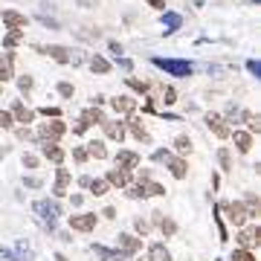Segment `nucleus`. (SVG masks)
<instances>
[{"label": "nucleus", "mask_w": 261, "mask_h": 261, "mask_svg": "<svg viewBox=\"0 0 261 261\" xmlns=\"http://www.w3.org/2000/svg\"><path fill=\"white\" fill-rule=\"evenodd\" d=\"M154 67L166 70L168 76H177V79H189V76H191V64H189V61H177V58H154Z\"/></svg>", "instance_id": "nucleus-1"}, {"label": "nucleus", "mask_w": 261, "mask_h": 261, "mask_svg": "<svg viewBox=\"0 0 261 261\" xmlns=\"http://www.w3.org/2000/svg\"><path fill=\"white\" fill-rule=\"evenodd\" d=\"M64 130H67V125L64 122H44L41 128H38V140H41V145H49V143H58L61 137H64Z\"/></svg>", "instance_id": "nucleus-2"}, {"label": "nucleus", "mask_w": 261, "mask_h": 261, "mask_svg": "<svg viewBox=\"0 0 261 261\" xmlns=\"http://www.w3.org/2000/svg\"><path fill=\"white\" fill-rule=\"evenodd\" d=\"M32 209H35V212L41 215V218H44V221H47L49 226L55 224V218L61 215V206H58L55 201H38L35 206H32Z\"/></svg>", "instance_id": "nucleus-3"}, {"label": "nucleus", "mask_w": 261, "mask_h": 261, "mask_svg": "<svg viewBox=\"0 0 261 261\" xmlns=\"http://www.w3.org/2000/svg\"><path fill=\"white\" fill-rule=\"evenodd\" d=\"M224 209H226V218H229L232 224H238V226H241L249 218V215H247V206H244V203H238V201L224 203Z\"/></svg>", "instance_id": "nucleus-4"}, {"label": "nucleus", "mask_w": 261, "mask_h": 261, "mask_svg": "<svg viewBox=\"0 0 261 261\" xmlns=\"http://www.w3.org/2000/svg\"><path fill=\"white\" fill-rule=\"evenodd\" d=\"M116 244H119V252H125V255H134V252H140V249H143V241H140V238H134V235H128V232H122Z\"/></svg>", "instance_id": "nucleus-5"}, {"label": "nucleus", "mask_w": 261, "mask_h": 261, "mask_svg": "<svg viewBox=\"0 0 261 261\" xmlns=\"http://www.w3.org/2000/svg\"><path fill=\"white\" fill-rule=\"evenodd\" d=\"M70 226L76 232H90L96 229V215H70Z\"/></svg>", "instance_id": "nucleus-6"}, {"label": "nucleus", "mask_w": 261, "mask_h": 261, "mask_svg": "<svg viewBox=\"0 0 261 261\" xmlns=\"http://www.w3.org/2000/svg\"><path fill=\"white\" fill-rule=\"evenodd\" d=\"M140 166V154L137 151H119L116 154V168H122V171H130V168Z\"/></svg>", "instance_id": "nucleus-7"}, {"label": "nucleus", "mask_w": 261, "mask_h": 261, "mask_svg": "<svg viewBox=\"0 0 261 261\" xmlns=\"http://www.w3.org/2000/svg\"><path fill=\"white\" fill-rule=\"evenodd\" d=\"M102 128H105L107 140H116V143H122V140H125V125H122V122H113V119H105V122H102Z\"/></svg>", "instance_id": "nucleus-8"}, {"label": "nucleus", "mask_w": 261, "mask_h": 261, "mask_svg": "<svg viewBox=\"0 0 261 261\" xmlns=\"http://www.w3.org/2000/svg\"><path fill=\"white\" fill-rule=\"evenodd\" d=\"M110 105L116 113H134L137 110V99H130V96H116V99H110Z\"/></svg>", "instance_id": "nucleus-9"}, {"label": "nucleus", "mask_w": 261, "mask_h": 261, "mask_svg": "<svg viewBox=\"0 0 261 261\" xmlns=\"http://www.w3.org/2000/svg\"><path fill=\"white\" fill-rule=\"evenodd\" d=\"M12 116L18 119V122H32V119H35V110H29L21 99H15L12 102Z\"/></svg>", "instance_id": "nucleus-10"}, {"label": "nucleus", "mask_w": 261, "mask_h": 261, "mask_svg": "<svg viewBox=\"0 0 261 261\" xmlns=\"http://www.w3.org/2000/svg\"><path fill=\"white\" fill-rule=\"evenodd\" d=\"M224 122H226V119L215 116V113H209V116H206V125H209V130H215V137H221V140H226V137H229V128H226Z\"/></svg>", "instance_id": "nucleus-11"}, {"label": "nucleus", "mask_w": 261, "mask_h": 261, "mask_svg": "<svg viewBox=\"0 0 261 261\" xmlns=\"http://www.w3.org/2000/svg\"><path fill=\"white\" fill-rule=\"evenodd\" d=\"M38 21H41L44 26H49V29H61V21L58 18H52V9H47V3L38 6Z\"/></svg>", "instance_id": "nucleus-12"}, {"label": "nucleus", "mask_w": 261, "mask_h": 261, "mask_svg": "<svg viewBox=\"0 0 261 261\" xmlns=\"http://www.w3.org/2000/svg\"><path fill=\"white\" fill-rule=\"evenodd\" d=\"M96 252V258H102V261H130V255H125V252H113V249H107V247H93Z\"/></svg>", "instance_id": "nucleus-13"}, {"label": "nucleus", "mask_w": 261, "mask_h": 261, "mask_svg": "<svg viewBox=\"0 0 261 261\" xmlns=\"http://www.w3.org/2000/svg\"><path fill=\"white\" fill-rule=\"evenodd\" d=\"M166 166L171 168V174H174L177 180H183L186 174H189V166H186V160H180V157H168Z\"/></svg>", "instance_id": "nucleus-14"}, {"label": "nucleus", "mask_w": 261, "mask_h": 261, "mask_svg": "<svg viewBox=\"0 0 261 261\" xmlns=\"http://www.w3.org/2000/svg\"><path fill=\"white\" fill-rule=\"evenodd\" d=\"M154 224L160 226V232H163V235H174V232H177V224H174L171 218H166L163 212H154Z\"/></svg>", "instance_id": "nucleus-15"}, {"label": "nucleus", "mask_w": 261, "mask_h": 261, "mask_svg": "<svg viewBox=\"0 0 261 261\" xmlns=\"http://www.w3.org/2000/svg\"><path fill=\"white\" fill-rule=\"evenodd\" d=\"M12 64H15L12 52H3L0 55V82H9L12 79Z\"/></svg>", "instance_id": "nucleus-16"}, {"label": "nucleus", "mask_w": 261, "mask_h": 261, "mask_svg": "<svg viewBox=\"0 0 261 261\" xmlns=\"http://www.w3.org/2000/svg\"><path fill=\"white\" fill-rule=\"evenodd\" d=\"M3 24L6 26H12V29H24L26 26V15H21V12H3Z\"/></svg>", "instance_id": "nucleus-17"}, {"label": "nucleus", "mask_w": 261, "mask_h": 261, "mask_svg": "<svg viewBox=\"0 0 261 261\" xmlns=\"http://www.w3.org/2000/svg\"><path fill=\"white\" fill-rule=\"evenodd\" d=\"M82 122L87 125V128H90V125H102V122H105V113H102L99 107H87V110L82 113Z\"/></svg>", "instance_id": "nucleus-18"}, {"label": "nucleus", "mask_w": 261, "mask_h": 261, "mask_svg": "<svg viewBox=\"0 0 261 261\" xmlns=\"http://www.w3.org/2000/svg\"><path fill=\"white\" fill-rule=\"evenodd\" d=\"M47 55H52L55 61H61V64H70V49L67 47H58V44H49L47 49H44Z\"/></svg>", "instance_id": "nucleus-19"}, {"label": "nucleus", "mask_w": 261, "mask_h": 261, "mask_svg": "<svg viewBox=\"0 0 261 261\" xmlns=\"http://www.w3.org/2000/svg\"><path fill=\"white\" fill-rule=\"evenodd\" d=\"M67 186H70V171L67 168H58V174H55V198H61L64 191H67Z\"/></svg>", "instance_id": "nucleus-20"}, {"label": "nucleus", "mask_w": 261, "mask_h": 261, "mask_svg": "<svg viewBox=\"0 0 261 261\" xmlns=\"http://www.w3.org/2000/svg\"><path fill=\"white\" fill-rule=\"evenodd\" d=\"M128 171H122V168H110L107 171V186H128Z\"/></svg>", "instance_id": "nucleus-21"}, {"label": "nucleus", "mask_w": 261, "mask_h": 261, "mask_svg": "<svg viewBox=\"0 0 261 261\" xmlns=\"http://www.w3.org/2000/svg\"><path fill=\"white\" fill-rule=\"evenodd\" d=\"M232 137H235V145H238V151H241V154H247L249 148H252V137H249L247 130H235Z\"/></svg>", "instance_id": "nucleus-22"}, {"label": "nucleus", "mask_w": 261, "mask_h": 261, "mask_svg": "<svg viewBox=\"0 0 261 261\" xmlns=\"http://www.w3.org/2000/svg\"><path fill=\"white\" fill-rule=\"evenodd\" d=\"M128 125H130V134H134L140 143H148V140H151V137H148V130H145V125H143V119H130Z\"/></svg>", "instance_id": "nucleus-23"}, {"label": "nucleus", "mask_w": 261, "mask_h": 261, "mask_svg": "<svg viewBox=\"0 0 261 261\" xmlns=\"http://www.w3.org/2000/svg\"><path fill=\"white\" fill-rule=\"evenodd\" d=\"M148 261H171V252L163 244H154V247L148 249Z\"/></svg>", "instance_id": "nucleus-24"}, {"label": "nucleus", "mask_w": 261, "mask_h": 261, "mask_svg": "<svg viewBox=\"0 0 261 261\" xmlns=\"http://www.w3.org/2000/svg\"><path fill=\"white\" fill-rule=\"evenodd\" d=\"M41 151H44V157H47V160H52V163H61V160H64V151H61L55 143L41 145Z\"/></svg>", "instance_id": "nucleus-25"}, {"label": "nucleus", "mask_w": 261, "mask_h": 261, "mask_svg": "<svg viewBox=\"0 0 261 261\" xmlns=\"http://www.w3.org/2000/svg\"><path fill=\"white\" fill-rule=\"evenodd\" d=\"M21 41H24V29H9V32H6V38H3V47L12 49V47H18Z\"/></svg>", "instance_id": "nucleus-26"}, {"label": "nucleus", "mask_w": 261, "mask_h": 261, "mask_svg": "<svg viewBox=\"0 0 261 261\" xmlns=\"http://www.w3.org/2000/svg\"><path fill=\"white\" fill-rule=\"evenodd\" d=\"M84 151H87V157H96V160H105V157H107V148L99 143V140L87 143V148H84Z\"/></svg>", "instance_id": "nucleus-27"}, {"label": "nucleus", "mask_w": 261, "mask_h": 261, "mask_svg": "<svg viewBox=\"0 0 261 261\" xmlns=\"http://www.w3.org/2000/svg\"><path fill=\"white\" fill-rule=\"evenodd\" d=\"M90 70L99 73V76H105V73L110 70V61L102 58V55H93V58H90Z\"/></svg>", "instance_id": "nucleus-28"}, {"label": "nucleus", "mask_w": 261, "mask_h": 261, "mask_svg": "<svg viewBox=\"0 0 261 261\" xmlns=\"http://www.w3.org/2000/svg\"><path fill=\"white\" fill-rule=\"evenodd\" d=\"M163 24L168 26L166 32H174V29H180V24H183V18H180L177 12H166V15H163Z\"/></svg>", "instance_id": "nucleus-29"}, {"label": "nucleus", "mask_w": 261, "mask_h": 261, "mask_svg": "<svg viewBox=\"0 0 261 261\" xmlns=\"http://www.w3.org/2000/svg\"><path fill=\"white\" fill-rule=\"evenodd\" d=\"M143 186V194L148 198V194H166V189L160 186V183H154V180H145V183H140Z\"/></svg>", "instance_id": "nucleus-30"}, {"label": "nucleus", "mask_w": 261, "mask_h": 261, "mask_svg": "<svg viewBox=\"0 0 261 261\" xmlns=\"http://www.w3.org/2000/svg\"><path fill=\"white\" fill-rule=\"evenodd\" d=\"M247 116H249V113L244 110V107H238V105L226 107V119H229V122H238V119H247Z\"/></svg>", "instance_id": "nucleus-31"}, {"label": "nucleus", "mask_w": 261, "mask_h": 261, "mask_svg": "<svg viewBox=\"0 0 261 261\" xmlns=\"http://www.w3.org/2000/svg\"><path fill=\"white\" fill-rule=\"evenodd\" d=\"M87 189H90L93 198H102V194L107 191V180H90V186H87Z\"/></svg>", "instance_id": "nucleus-32"}, {"label": "nucleus", "mask_w": 261, "mask_h": 261, "mask_svg": "<svg viewBox=\"0 0 261 261\" xmlns=\"http://www.w3.org/2000/svg\"><path fill=\"white\" fill-rule=\"evenodd\" d=\"M232 261H258V258H255L249 249H235V252H232Z\"/></svg>", "instance_id": "nucleus-33"}, {"label": "nucleus", "mask_w": 261, "mask_h": 261, "mask_svg": "<svg viewBox=\"0 0 261 261\" xmlns=\"http://www.w3.org/2000/svg\"><path fill=\"white\" fill-rule=\"evenodd\" d=\"M218 163H221V168H226V171L232 168V160H229V151H226V148H221V151H218Z\"/></svg>", "instance_id": "nucleus-34"}, {"label": "nucleus", "mask_w": 261, "mask_h": 261, "mask_svg": "<svg viewBox=\"0 0 261 261\" xmlns=\"http://www.w3.org/2000/svg\"><path fill=\"white\" fill-rule=\"evenodd\" d=\"M18 87H21L24 93H29V90L35 87V82H32V76H21V79H18Z\"/></svg>", "instance_id": "nucleus-35"}, {"label": "nucleus", "mask_w": 261, "mask_h": 261, "mask_svg": "<svg viewBox=\"0 0 261 261\" xmlns=\"http://www.w3.org/2000/svg\"><path fill=\"white\" fill-rule=\"evenodd\" d=\"M174 148H177L180 154H186V151H189V148H191L189 137H177V140H174Z\"/></svg>", "instance_id": "nucleus-36"}, {"label": "nucleus", "mask_w": 261, "mask_h": 261, "mask_svg": "<svg viewBox=\"0 0 261 261\" xmlns=\"http://www.w3.org/2000/svg\"><path fill=\"white\" fill-rule=\"evenodd\" d=\"M163 102H166V105H174V102H177V93H174V87H166V90H163Z\"/></svg>", "instance_id": "nucleus-37"}, {"label": "nucleus", "mask_w": 261, "mask_h": 261, "mask_svg": "<svg viewBox=\"0 0 261 261\" xmlns=\"http://www.w3.org/2000/svg\"><path fill=\"white\" fill-rule=\"evenodd\" d=\"M58 93L64 96V99H73V84L70 82H61L58 84Z\"/></svg>", "instance_id": "nucleus-38"}, {"label": "nucleus", "mask_w": 261, "mask_h": 261, "mask_svg": "<svg viewBox=\"0 0 261 261\" xmlns=\"http://www.w3.org/2000/svg\"><path fill=\"white\" fill-rule=\"evenodd\" d=\"M128 84L137 90V93H145V90H148V84H145V82H137V79H128Z\"/></svg>", "instance_id": "nucleus-39"}, {"label": "nucleus", "mask_w": 261, "mask_h": 261, "mask_svg": "<svg viewBox=\"0 0 261 261\" xmlns=\"http://www.w3.org/2000/svg\"><path fill=\"white\" fill-rule=\"evenodd\" d=\"M82 61H84L82 49H70V64H82Z\"/></svg>", "instance_id": "nucleus-40"}, {"label": "nucleus", "mask_w": 261, "mask_h": 261, "mask_svg": "<svg viewBox=\"0 0 261 261\" xmlns=\"http://www.w3.org/2000/svg\"><path fill=\"white\" fill-rule=\"evenodd\" d=\"M73 160H76V163H84V160H87V151H84V148H73Z\"/></svg>", "instance_id": "nucleus-41"}, {"label": "nucleus", "mask_w": 261, "mask_h": 261, "mask_svg": "<svg viewBox=\"0 0 261 261\" xmlns=\"http://www.w3.org/2000/svg\"><path fill=\"white\" fill-rule=\"evenodd\" d=\"M0 128H12V113H0Z\"/></svg>", "instance_id": "nucleus-42"}, {"label": "nucleus", "mask_w": 261, "mask_h": 261, "mask_svg": "<svg viewBox=\"0 0 261 261\" xmlns=\"http://www.w3.org/2000/svg\"><path fill=\"white\" fill-rule=\"evenodd\" d=\"M76 6H82V9H96L99 0H76Z\"/></svg>", "instance_id": "nucleus-43"}, {"label": "nucleus", "mask_w": 261, "mask_h": 261, "mask_svg": "<svg viewBox=\"0 0 261 261\" xmlns=\"http://www.w3.org/2000/svg\"><path fill=\"white\" fill-rule=\"evenodd\" d=\"M24 166L26 168H35L38 166V157L35 154H24Z\"/></svg>", "instance_id": "nucleus-44"}, {"label": "nucleus", "mask_w": 261, "mask_h": 261, "mask_svg": "<svg viewBox=\"0 0 261 261\" xmlns=\"http://www.w3.org/2000/svg\"><path fill=\"white\" fill-rule=\"evenodd\" d=\"M26 186H29V189H41L44 183H41V177H26Z\"/></svg>", "instance_id": "nucleus-45"}, {"label": "nucleus", "mask_w": 261, "mask_h": 261, "mask_svg": "<svg viewBox=\"0 0 261 261\" xmlns=\"http://www.w3.org/2000/svg\"><path fill=\"white\" fill-rule=\"evenodd\" d=\"M137 229H140V235H145L151 226H148V221H143V218H137Z\"/></svg>", "instance_id": "nucleus-46"}, {"label": "nucleus", "mask_w": 261, "mask_h": 261, "mask_svg": "<svg viewBox=\"0 0 261 261\" xmlns=\"http://www.w3.org/2000/svg\"><path fill=\"white\" fill-rule=\"evenodd\" d=\"M247 70L252 73V76H258V73H261V64H258V61H247Z\"/></svg>", "instance_id": "nucleus-47"}, {"label": "nucleus", "mask_w": 261, "mask_h": 261, "mask_svg": "<svg viewBox=\"0 0 261 261\" xmlns=\"http://www.w3.org/2000/svg\"><path fill=\"white\" fill-rule=\"evenodd\" d=\"M168 157H171V154H168V151H163V148H160V151H154V160H157V163H166Z\"/></svg>", "instance_id": "nucleus-48"}, {"label": "nucleus", "mask_w": 261, "mask_h": 261, "mask_svg": "<svg viewBox=\"0 0 261 261\" xmlns=\"http://www.w3.org/2000/svg\"><path fill=\"white\" fill-rule=\"evenodd\" d=\"M128 194H130V198H145V194H143V186H130Z\"/></svg>", "instance_id": "nucleus-49"}, {"label": "nucleus", "mask_w": 261, "mask_h": 261, "mask_svg": "<svg viewBox=\"0 0 261 261\" xmlns=\"http://www.w3.org/2000/svg\"><path fill=\"white\" fill-rule=\"evenodd\" d=\"M0 258H9V261H18V258H15V252H12V249H6V247H0Z\"/></svg>", "instance_id": "nucleus-50"}, {"label": "nucleus", "mask_w": 261, "mask_h": 261, "mask_svg": "<svg viewBox=\"0 0 261 261\" xmlns=\"http://www.w3.org/2000/svg\"><path fill=\"white\" fill-rule=\"evenodd\" d=\"M41 113H44V116H58L61 110H58V107H44V110H41Z\"/></svg>", "instance_id": "nucleus-51"}, {"label": "nucleus", "mask_w": 261, "mask_h": 261, "mask_svg": "<svg viewBox=\"0 0 261 261\" xmlns=\"http://www.w3.org/2000/svg\"><path fill=\"white\" fill-rule=\"evenodd\" d=\"M29 137H32V134H29V128H21V130H18V140H29Z\"/></svg>", "instance_id": "nucleus-52"}, {"label": "nucleus", "mask_w": 261, "mask_h": 261, "mask_svg": "<svg viewBox=\"0 0 261 261\" xmlns=\"http://www.w3.org/2000/svg\"><path fill=\"white\" fill-rule=\"evenodd\" d=\"M110 52H116V58H119V55H122V47H119L116 41H110Z\"/></svg>", "instance_id": "nucleus-53"}, {"label": "nucleus", "mask_w": 261, "mask_h": 261, "mask_svg": "<svg viewBox=\"0 0 261 261\" xmlns=\"http://www.w3.org/2000/svg\"><path fill=\"white\" fill-rule=\"evenodd\" d=\"M119 61V67H122V70H130V61L128 58H116Z\"/></svg>", "instance_id": "nucleus-54"}, {"label": "nucleus", "mask_w": 261, "mask_h": 261, "mask_svg": "<svg viewBox=\"0 0 261 261\" xmlns=\"http://www.w3.org/2000/svg\"><path fill=\"white\" fill-rule=\"evenodd\" d=\"M148 6H154V9H163L166 3H163V0H148Z\"/></svg>", "instance_id": "nucleus-55"}, {"label": "nucleus", "mask_w": 261, "mask_h": 261, "mask_svg": "<svg viewBox=\"0 0 261 261\" xmlns=\"http://www.w3.org/2000/svg\"><path fill=\"white\" fill-rule=\"evenodd\" d=\"M140 261H148V255H145V258H140Z\"/></svg>", "instance_id": "nucleus-56"}]
</instances>
